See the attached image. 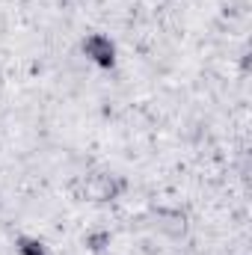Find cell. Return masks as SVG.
I'll use <instances>...</instances> for the list:
<instances>
[{
  "label": "cell",
  "instance_id": "cell-2",
  "mask_svg": "<svg viewBox=\"0 0 252 255\" xmlns=\"http://www.w3.org/2000/svg\"><path fill=\"white\" fill-rule=\"evenodd\" d=\"M18 255H48V250L36 238H18Z\"/></svg>",
  "mask_w": 252,
  "mask_h": 255
},
{
  "label": "cell",
  "instance_id": "cell-1",
  "mask_svg": "<svg viewBox=\"0 0 252 255\" xmlns=\"http://www.w3.org/2000/svg\"><path fill=\"white\" fill-rule=\"evenodd\" d=\"M80 48H83V57H86L89 63L98 65V68H104V71H110V68L116 65V45H113V39L104 36V33H89Z\"/></svg>",
  "mask_w": 252,
  "mask_h": 255
}]
</instances>
